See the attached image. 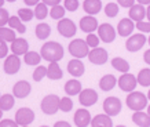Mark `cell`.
Listing matches in <instances>:
<instances>
[{"label": "cell", "mask_w": 150, "mask_h": 127, "mask_svg": "<svg viewBox=\"0 0 150 127\" xmlns=\"http://www.w3.org/2000/svg\"><path fill=\"white\" fill-rule=\"evenodd\" d=\"M41 57L48 62H58L64 58V47L57 41H47L40 50Z\"/></svg>", "instance_id": "6da1fadb"}, {"label": "cell", "mask_w": 150, "mask_h": 127, "mask_svg": "<svg viewBox=\"0 0 150 127\" xmlns=\"http://www.w3.org/2000/svg\"><path fill=\"white\" fill-rule=\"evenodd\" d=\"M147 97L139 91H131L127 97V106L132 111H142L147 106Z\"/></svg>", "instance_id": "7a4b0ae2"}, {"label": "cell", "mask_w": 150, "mask_h": 127, "mask_svg": "<svg viewBox=\"0 0 150 127\" xmlns=\"http://www.w3.org/2000/svg\"><path fill=\"white\" fill-rule=\"evenodd\" d=\"M88 49H90V46L88 43L81 39H74L73 41H70V44H69V53L74 57V58H84V57H88Z\"/></svg>", "instance_id": "3957f363"}, {"label": "cell", "mask_w": 150, "mask_h": 127, "mask_svg": "<svg viewBox=\"0 0 150 127\" xmlns=\"http://www.w3.org/2000/svg\"><path fill=\"white\" fill-rule=\"evenodd\" d=\"M59 98L58 95L55 94H50L44 97L41 101V111L46 115H55L59 109Z\"/></svg>", "instance_id": "277c9868"}, {"label": "cell", "mask_w": 150, "mask_h": 127, "mask_svg": "<svg viewBox=\"0 0 150 127\" xmlns=\"http://www.w3.org/2000/svg\"><path fill=\"white\" fill-rule=\"evenodd\" d=\"M35 120V112L29 108H21L15 113V122L18 126H29Z\"/></svg>", "instance_id": "5b68a950"}, {"label": "cell", "mask_w": 150, "mask_h": 127, "mask_svg": "<svg viewBox=\"0 0 150 127\" xmlns=\"http://www.w3.org/2000/svg\"><path fill=\"white\" fill-rule=\"evenodd\" d=\"M137 84H138V79L128 72L121 75V77L118 79V86H120V88L123 91H127V93H131V91L135 90Z\"/></svg>", "instance_id": "8992f818"}, {"label": "cell", "mask_w": 150, "mask_h": 127, "mask_svg": "<svg viewBox=\"0 0 150 127\" xmlns=\"http://www.w3.org/2000/svg\"><path fill=\"white\" fill-rule=\"evenodd\" d=\"M145 43H146V36L141 32V33H135V35H132V36L127 40V43H125V47H127L128 51L135 53V51L141 50L142 47L145 46Z\"/></svg>", "instance_id": "52a82bcc"}, {"label": "cell", "mask_w": 150, "mask_h": 127, "mask_svg": "<svg viewBox=\"0 0 150 127\" xmlns=\"http://www.w3.org/2000/svg\"><path fill=\"white\" fill-rule=\"evenodd\" d=\"M103 111L110 116H116L121 112V101L117 97H108L103 102Z\"/></svg>", "instance_id": "ba28073f"}, {"label": "cell", "mask_w": 150, "mask_h": 127, "mask_svg": "<svg viewBox=\"0 0 150 127\" xmlns=\"http://www.w3.org/2000/svg\"><path fill=\"white\" fill-rule=\"evenodd\" d=\"M98 36L105 43H112L116 39V29L110 24H102L98 26Z\"/></svg>", "instance_id": "9c48e42d"}, {"label": "cell", "mask_w": 150, "mask_h": 127, "mask_svg": "<svg viewBox=\"0 0 150 127\" xmlns=\"http://www.w3.org/2000/svg\"><path fill=\"white\" fill-rule=\"evenodd\" d=\"M58 32L62 35L64 37H72L76 35V25L73 22L72 19H68V18H64L61 19L58 22Z\"/></svg>", "instance_id": "30bf717a"}, {"label": "cell", "mask_w": 150, "mask_h": 127, "mask_svg": "<svg viewBox=\"0 0 150 127\" xmlns=\"http://www.w3.org/2000/svg\"><path fill=\"white\" fill-rule=\"evenodd\" d=\"M79 101L83 106H91L98 101V93L92 88H86L81 90L79 94Z\"/></svg>", "instance_id": "8fae6325"}, {"label": "cell", "mask_w": 150, "mask_h": 127, "mask_svg": "<svg viewBox=\"0 0 150 127\" xmlns=\"http://www.w3.org/2000/svg\"><path fill=\"white\" fill-rule=\"evenodd\" d=\"M21 68V59H19V55L17 54H11L6 58L4 62V72L7 75H15V73L19 71Z\"/></svg>", "instance_id": "7c38bea8"}, {"label": "cell", "mask_w": 150, "mask_h": 127, "mask_svg": "<svg viewBox=\"0 0 150 127\" xmlns=\"http://www.w3.org/2000/svg\"><path fill=\"white\" fill-rule=\"evenodd\" d=\"M88 59L94 65H103L108 61V51L105 50V49L95 47L94 50H91L88 53Z\"/></svg>", "instance_id": "4fadbf2b"}, {"label": "cell", "mask_w": 150, "mask_h": 127, "mask_svg": "<svg viewBox=\"0 0 150 127\" xmlns=\"http://www.w3.org/2000/svg\"><path fill=\"white\" fill-rule=\"evenodd\" d=\"M68 72L74 77H80L84 75L86 68H84V63L80 61V58H74L72 61L68 62Z\"/></svg>", "instance_id": "5bb4252c"}, {"label": "cell", "mask_w": 150, "mask_h": 127, "mask_svg": "<svg viewBox=\"0 0 150 127\" xmlns=\"http://www.w3.org/2000/svg\"><path fill=\"white\" fill-rule=\"evenodd\" d=\"M80 29L83 32H87V33H91V32L96 31L98 29V21L96 18H94L92 15H87V17H83L80 19Z\"/></svg>", "instance_id": "9a60e30c"}, {"label": "cell", "mask_w": 150, "mask_h": 127, "mask_svg": "<svg viewBox=\"0 0 150 127\" xmlns=\"http://www.w3.org/2000/svg\"><path fill=\"white\" fill-rule=\"evenodd\" d=\"M30 84L25 80H19V82L15 83V86L13 87V93L15 97H18V98H25L28 95L30 94Z\"/></svg>", "instance_id": "2e32d148"}, {"label": "cell", "mask_w": 150, "mask_h": 127, "mask_svg": "<svg viewBox=\"0 0 150 127\" xmlns=\"http://www.w3.org/2000/svg\"><path fill=\"white\" fill-rule=\"evenodd\" d=\"M29 49V43H28L23 37H18L14 41H11V51L17 55H25Z\"/></svg>", "instance_id": "e0dca14e"}, {"label": "cell", "mask_w": 150, "mask_h": 127, "mask_svg": "<svg viewBox=\"0 0 150 127\" xmlns=\"http://www.w3.org/2000/svg\"><path fill=\"white\" fill-rule=\"evenodd\" d=\"M134 28H135V24L132 19H128V18H123L117 25V32L120 36H129L134 31Z\"/></svg>", "instance_id": "ac0fdd59"}, {"label": "cell", "mask_w": 150, "mask_h": 127, "mask_svg": "<svg viewBox=\"0 0 150 127\" xmlns=\"http://www.w3.org/2000/svg\"><path fill=\"white\" fill-rule=\"evenodd\" d=\"M91 123V115L87 109H79L74 113V124L79 127H86Z\"/></svg>", "instance_id": "d6986e66"}, {"label": "cell", "mask_w": 150, "mask_h": 127, "mask_svg": "<svg viewBox=\"0 0 150 127\" xmlns=\"http://www.w3.org/2000/svg\"><path fill=\"white\" fill-rule=\"evenodd\" d=\"M83 9L87 14L90 15H95L100 11L102 9V1L100 0H84L83 3Z\"/></svg>", "instance_id": "ffe728a7"}, {"label": "cell", "mask_w": 150, "mask_h": 127, "mask_svg": "<svg viewBox=\"0 0 150 127\" xmlns=\"http://www.w3.org/2000/svg\"><path fill=\"white\" fill-rule=\"evenodd\" d=\"M132 122L137 126L141 127H149L150 126V115L145 113L143 111H135V113L132 116Z\"/></svg>", "instance_id": "44dd1931"}, {"label": "cell", "mask_w": 150, "mask_h": 127, "mask_svg": "<svg viewBox=\"0 0 150 127\" xmlns=\"http://www.w3.org/2000/svg\"><path fill=\"white\" fill-rule=\"evenodd\" d=\"M146 15V10L143 7V4H134L132 7H129V18L132 21H142V19L145 18Z\"/></svg>", "instance_id": "7402d4cb"}, {"label": "cell", "mask_w": 150, "mask_h": 127, "mask_svg": "<svg viewBox=\"0 0 150 127\" xmlns=\"http://www.w3.org/2000/svg\"><path fill=\"white\" fill-rule=\"evenodd\" d=\"M112 116L108 113L105 115H96L95 118L91 120V124L94 127H110L112 124H113V122H112Z\"/></svg>", "instance_id": "603a6c76"}, {"label": "cell", "mask_w": 150, "mask_h": 127, "mask_svg": "<svg viewBox=\"0 0 150 127\" xmlns=\"http://www.w3.org/2000/svg\"><path fill=\"white\" fill-rule=\"evenodd\" d=\"M116 83H117V80H116V77L113 75H105L99 80V87L102 91H110L114 88Z\"/></svg>", "instance_id": "cb8c5ba5"}, {"label": "cell", "mask_w": 150, "mask_h": 127, "mask_svg": "<svg viewBox=\"0 0 150 127\" xmlns=\"http://www.w3.org/2000/svg\"><path fill=\"white\" fill-rule=\"evenodd\" d=\"M81 91V83L76 80V79H72V80H68L66 84H65V93L68 95H77L80 94Z\"/></svg>", "instance_id": "d4e9b609"}, {"label": "cell", "mask_w": 150, "mask_h": 127, "mask_svg": "<svg viewBox=\"0 0 150 127\" xmlns=\"http://www.w3.org/2000/svg\"><path fill=\"white\" fill-rule=\"evenodd\" d=\"M64 76L62 73V69L59 68V65L57 62H51L47 68V77L51 79V80H59L61 77Z\"/></svg>", "instance_id": "484cf974"}, {"label": "cell", "mask_w": 150, "mask_h": 127, "mask_svg": "<svg viewBox=\"0 0 150 127\" xmlns=\"http://www.w3.org/2000/svg\"><path fill=\"white\" fill-rule=\"evenodd\" d=\"M35 33H36L37 39H40V40H46L47 37L50 36L51 28H50V25H47V24L41 22V24H39V25L36 26V29H35Z\"/></svg>", "instance_id": "4316f807"}, {"label": "cell", "mask_w": 150, "mask_h": 127, "mask_svg": "<svg viewBox=\"0 0 150 127\" xmlns=\"http://www.w3.org/2000/svg\"><path fill=\"white\" fill-rule=\"evenodd\" d=\"M112 66H113L116 71H118V72H121V73H125L129 71V63H128L124 58H120V57L112 59Z\"/></svg>", "instance_id": "83f0119b"}, {"label": "cell", "mask_w": 150, "mask_h": 127, "mask_svg": "<svg viewBox=\"0 0 150 127\" xmlns=\"http://www.w3.org/2000/svg\"><path fill=\"white\" fill-rule=\"evenodd\" d=\"M8 25H10V28H13L14 31L19 32V33H25V32H26V28H25V25H23V22H22V19L19 18V17H15V15L10 17Z\"/></svg>", "instance_id": "f1b7e54d"}, {"label": "cell", "mask_w": 150, "mask_h": 127, "mask_svg": "<svg viewBox=\"0 0 150 127\" xmlns=\"http://www.w3.org/2000/svg\"><path fill=\"white\" fill-rule=\"evenodd\" d=\"M41 58H43L41 54L36 53V51H28L25 54V57H23V61L28 65H37V63H40Z\"/></svg>", "instance_id": "f546056e"}, {"label": "cell", "mask_w": 150, "mask_h": 127, "mask_svg": "<svg viewBox=\"0 0 150 127\" xmlns=\"http://www.w3.org/2000/svg\"><path fill=\"white\" fill-rule=\"evenodd\" d=\"M0 39L4 41H14L15 37V31H13V28H6L0 26Z\"/></svg>", "instance_id": "4dcf8cb0"}, {"label": "cell", "mask_w": 150, "mask_h": 127, "mask_svg": "<svg viewBox=\"0 0 150 127\" xmlns=\"http://www.w3.org/2000/svg\"><path fill=\"white\" fill-rule=\"evenodd\" d=\"M15 97V95H14ZM14 97L11 94H4L1 98H0V108L3 109V111H10V109L14 106L15 104V100H14Z\"/></svg>", "instance_id": "1f68e13d"}, {"label": "cell", "mask_w": 150, "mask_h": 127, "mask_svg": "<svg viewBox=\"0 0 150 127\" xmlns=\"http://www.w3.org/2000/svg\"><path fill=\"white\" fill-rule=\"evenodd\" d=\"M138 83L143 87H149L150 86V69L146 68V69H142L139 75H138Z\"/></svg>", "instance_id": "d6a6232c"}, {"label": "cell", "mask_w": 150, "mask_h": 127, "mask_svg": "<svg viewBox=\"0 0 150 127\" xmlns=\"http://www.w3.org/2000/svg\"><path fill=\"white\" fill-rule=\"evenodd\" d=\"M48 14V9H47L46 3H37L36 4V10H35V15L37 19H44Z\"/></svg>", "instance_id": "836d02e7"}, {"label": "cell", "mask_w": 150, "mask_h": 127, "mask_svg": "<svg viewBox=\"0 0 150 127\" xmlns=\"http://www.w3.org/2000/svg\"><path fill=\"white\" fill-rule=\"evenodd\" d=\"M65 11H66L65 6L62 7V6L57 4V6H52V9H51V11H50V15L54 19H61V18H64Z\"/></svg>", "instance_id": "e575fe53"}, {"label": "cell", "mask_w": 150, "mask_h": 127, "mask_svg": "<svg viewBox=\"0 0 150 127\" xmlns=\"http://www.w3.org/2000/svg\"><path fill=\"white\" fill-rule=\"evenodd\" d=\"M72 108H73V101L70 100V95L65 97V98H61V101H59V109L62 112H70Z\"/></svg>", "instance_id": "d590c367"}, {"label": "cell", "mask_w": 150, "mask_h": 127, "mask_svg": "<svg viewBox=\"0 0 150 127\" xmlns=\"http://www.w3.org/2000/svg\"><path fill=\"white\" fill-rule=\"evenodd\" d=\"M18 17L22 21L28 22V21H32L35 17V11H32L30 9H19L18 10Z\"/></svg>", "instance_id": "8d00e7d4"}, {"label": "cell", "mask_w": 150, "mask_h": 127, "mask_svg": "<svg viewBox=\"0 0 150 127\" xmlns=\"http://www.w3.org/2000/svg\"><path fill=\"white\" fill-rule=\"evenodd\" d=\"M46 76H47V68L46 66H41V65H39V66L35 69V72H33V80H35V82H40V80H43Z\"/></svg>", "instance_id": "74e56055"}, {"label": "cell", "mask_w": 150, "mask_h": 127, "mask_svg": "<svg viewBox=\"0 0 150 127\" xmlns=\"http://www.w3.org/2000/svg\"><path fill=\"white\" fill-rule=\"evenodd\" d=\"M105 14H106L108 17H110V18L116 17L118 14V4H116V3H109V4H106V7H105Z\"/></svg>", "instance_id": "f35d334b"}, {"label": "cell", "mask_w": 150, "mask_h": 127, "mask_svg": "<svg viewBox=\"0 0 150 127\" xmlns=\"http://www.w3.org/2000/svg\"><path fill=\"white\" fill-rule=\"evenodd\" d=\"M99 36H96V35H94V33H88V36H87V43H88V46L90 47H92V49H95V47H98V44H99Z\"/></svg>", "instance_id": "ab89813d"}, {"label": "cell", "mask_w": 150, "mask_h": 127, "mask_svg": "<svg viewBox=\"0 0 150 127\" xmlns=\"http://www.w3.org/2000/svg\"><path fill=\"white\" fill-rule=\"evenodd\" d=\"M137 29L141 31L142 33H150V21H138L137 22Z\"/></svg>", "instance_id": "60d3db41"}, {"label": "cell", "mask_w": 150, "mask_h": 127, "mask_svg": "<svg viewBox=\"0 0 150 127\" xmlns=\"http://www.w3.org/2000/svg\"><path fill=\"white\" fill-rule=\"evenodd\" d=\"M8 19H10L8 11L0 7V26H4L6 24H8Z\"/></svg>", "instance_id": "b9f144b4"}, {"label": "cell", "mask_w": 150, "mask_h": 127, "mask_svg": "<svg viewBox=\"0 0 150 127\" xmlns=\"http://www.w3.org/2000/svg\"><path fill=\"white\" fill-rule=\"evenodd\" d=\"M65 9L69 11H76L79 9V0H65Z\"/></svg>", "instance_id": "7bdbcfd3"}, {"label": "cell", "mask_w": 150, "mask_h": 127, "mask_svg": "<svg viewBox=\"0 0 150 127\" xmlns=\"http://www.w3.org/2000/svg\"><path fill=\"white\" fill-rule=\"evenodd\" d=\"M8 53V47H7V41L0 39V58H4Z\"/></svg>", "instance_id": "ee69618b"}, {"label": "cell", "mask_w": 150, "mask_h": 127, "mask_svg": "<svg viewBox=\"0 0 150 127\" xmlns=\"http://www.w3.org/2000/svg\"><path fill=\"white\" fill-rule=\"evenodd\" d=\"M17 126H18V123L14 122V120H8V119L0 122V127H17Z\"/></svg>", "instance_id": "f6af8a7d"}, {"label": "cell", "mask_w": 150, "mask_h": 127, "mask_svg": "<svg viewBox=\"0 0 150 127\" xmlns=\"http://www.w3.org/2000/svg\"><path fill=\"white\" fill-rule=\"evenodd\" d=\"M118 1V4L120 6H123V7H132L134 6V3H135V0H117Z\"/></svg>", "instance_id": "bcb514c9"}, {"label": "cell", "mask_w": 150, "mask_h": 127, "mask_svg": "<svg viewBox=\"0 0 150 127\" xmlns=\"http://www.w3.org/2000/svg\"><path fill=\"white\" fill-rule=\"evenodd\" d=\"M59 1H61V0H43V3H46L47 6H51V7L59 4Z\"/></svg>", "instance_id": "7dc6e473"}, {"label": "cell", "mask_w": 150, "mask_h": 127, "mask_svg": "<svg viewBox=\"0 0 150 127\" xmlns=\"http://www.w3.org/2000/svg\"><path fill=\"white\" fill-rule=\"evenodd\" d=\"M143 59H145L146 63H149L150 65V50H146L145 54H143Z\"/></svg>", "instance_id": "c3c4849f"}, {"label": "cell", "mask_w": 150, "mask_h": 127, "mask_svg": "<svg viewBox=\"0 0 150 127\" xmlns=\"http://www.w3.org/2000/svg\"><path fill=\"white\" fill-rule=\"evenodd\" d=\"M23 1H25V4L26 6H36L40 0H23Z\"/></svg>", "instance_id": "681fc988"}, {"label": "cell", "mask_w": 150, "mask_h": 127, "mask_svg": "<svg viewBox=\"0 0 150 127\" xmlns=\"http://www.w3.org/2000/svg\"><path fill=\"white\" fill-rule=\"evenodd\" d=\"M70 124H69L68 122H57L55 123V127H69Z\"/></svg>", "instance_id": "f907efd6"}, {"label": "cell", "mask_w": 150, "mask_h": 127, "mask_svg": "<svg viewBox=\"0 0 150 127\" xmlns=\"http://www.w3.org/2000/svg\"><path fill=\"white\" fill-rule=\"evenodd\" d=\"M138 3H139V4H150V0H137Z\"/></svg>", "instance_id": "816d5d0a"}, {"label": "cell", "mask_w": 150, "mask_h": 127, "mask_svg": "<svg viewBox=\"0 0 150 127\" xmlns=\"http://www.w3.org/2000/svg\"><path fill=\"white\" fill-rule=\"evenodd\" d=\"M146 15H147V19L150 21V4H149V7H147V10H146Z\"/></svg>", "instance_id": "f5cc1de1"}, {"label": "cell", "mask_w": 150, "mask_h": 127, "mask_svg": "<svg viewBox=\"0 0 150 127\" xmlns=\"http://www.w3.org/2000/svg\"><path fill=\"white\" fill-rule=\"evenodd\" d=\"M6 0H0V7H3V4H4Z\"/></svg>", "instance_id": "db71d44e"}, {"label": "cell", "mask_w": 150, "mask_h": 127, "mask_svg": "<svg viewBox=\"0 0 150 127\" xmlns=\"http://www.w3.org/2000/svg\"><path fill=\"white\" fill-rule=\"evenodd\" d=\"M1 115H3V109L0 108V119H1Z\"/></svg>", "instance_id": "11a10c76"}, {"label": "cell", "mask_w": 150, "mask_h": 127, "mask_svg": "<svg viewBox=\"0 0 150 127\" xmlns=\"http://www.w3.org/2000/svg\"><path fill=\"white\" fill-rule=\"evenodd\" d=\"M147 113L150 115V105H149V106H147Z\"/></svg>", "instance_id": "9f6ffc18"}, {"label": "cell", "mask_w": 150, "mask_h": 127, "mask_svg": "<svg viewBox=\"0 0 150 127\" xmlns=\"http://www.w3.org/2000/svg\"><path fill=\"white\" fill-rule=\"evenodd\" d=\"M147 98L150 100V90H149V93H147Z\"/></svg>", "instance_id": "6f0895ef"}, {"label": "cell", "mask_w": 150, "mask_h": 127, "mask_svg": "<svg viewBox=\"0 0 150 127\" xmlns=\"http://www.w3.org/2000/svg\"><path fill=\"white\" fill-rule=\"evenodd\" d=\"M7 1H11V3H14V1H17V0H7Z\"/></svg>", "instance_id": "680465c9"}, {"label": "cell", "mask_w": 150, "mask_h": 127, "mask_svg": "<svg viewBox=\"0 0 150 127\" xmlns=\"http://www.w3.org/2000/svg\"><path fill=\"white\" fill-rule=\"evenodd\" d=\"M147 41H149V44H150V37H149V40H147Z\"/></svg>", "instance_id": "91938a15"}, {"label": "cell", "mask_w": 150, "mask_h": 127, "mask_svg": "<svg viewBox=\"0 0 150 127\" xmlns=\"http://www.w3.org/2000/svg\"><path fill=\"white\" fill-rule=\"evenodd\" d=\"M0 98H1V95H0Z\"/></svg>", "instance_id": "94428289"}]
</instances>
